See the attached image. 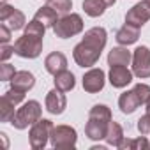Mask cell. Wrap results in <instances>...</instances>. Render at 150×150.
I'll list each match as a JSON object with an SVG mask.
<instances>
[{
    "label": "cell",
    "instance_id": "cell-26",
    "mask_svg": "<svg viewBox=\"0 0 150 150\" xmlns=\"http://www.w3.org/2000/svg\"><path fill=\"white\" fill-rule=\"evenodd\" d=\"M23 34H28V35H34V37H42L44 39V34H46V27L37 21V20H32L25 25V32Z\"/></svg>",
    "mask_w": 150,
    "mask_h": 150
},
{
    "label": "cell",
    "instance_id": "cell-8",
    "mask_svg": "<svg viewBox=\"0 0 150 150\" xmlns=\"http://www.w3.org/2000/svg\"><path fill=\"white\" fill-rule=\"evenodd\" d=\"M131 69L134 72V76L139 80L150 78V48L148 46H138L132 51Z\"/></svg>",
    "mask_w": 150,
    "mask_h": 150
},
{
    "label": "cell",
    "instance_id": "cell-24",
    "mask_svg": "<svg viewBox=\"0 0 150 150\" xmlns=\"http://www.w3.org/2000/svg\"><path fill=\"white\" fill-rule=\"evenodd\" d=\"M16 104L11 101V99H7L6 96H2V99H0V120H2L4 124H11L13 122V118H14V115H16Z\"/></svg>",
    "mask_w": 150,
    "mask_h": 150
},
{
    "label": "cell",
    "instance_id": "cell-17",
    "mask_svg": "<svg viewBox=\"0 0 150 150\" xmlns=\"http://www.w3.org/2000/svg\"><path fill=\"white\" fill-rule=\"evenodd\" d=\"M139 106H141V103H139V99H138V96H136V92L132 88L120 94V97H118V108H120V111L124 115H132Z\"/></svg>",
    "mask_w": 150,
    "mask_h": 150
},
{
    "label": "cell",
    "instance_id": "cell-34",
    "mask_svg": "<svg viewBox=\"0 0 150 150\" xmlns=\"http://www.w3.org/2000/svg\"><path fill=\"white\" fill-rule=\"evenodd\" d=\"M2 2H9V0H2Z\"/></svg>",
    "mask_w": 150,
    "mask_h": 150
},
{
    "label": "cell",
    "instance_id": "cell-6",
    "mask_svg": "<svg viewBox=\"0 0 150 150\" xmlns=\"http://www.w3.org/2000/svg\"><path fill=\"white\" fill-rule=\"evenodd\" d=\"M50 143L57 150L74 148L78 143V132L71 125H55L50 136Z\"/></svg>",
    "mask_w": 150,
    "mask_h": 150
},
{
    "label": "cell",
    "instance_id": "cell-25",
    "mask_svg": "<svg viewBox=\"0 0 150 150\" xmlns=\"http://www.w3.org/2000/svg\"><path fill=\"white\" fill-rule=\"evenodd\" d=\"M48 6L58 13V16H65L72 9V0H48Z\"/></svg>",
    "mask_w": 150,
    "mask_h": 150
},
{
    "label": "cell",
    "instance_id": "cell-31",
    "mask_svg": "<svg viewBox=\"0 0 150 150\" xmlns=\"http://www.w3.org/2000/svg\"><path fill=\"white\" fill-rule=\"evenodd\" d=\"M13 55H14V46H11V44H2L0 46V60L2 62H7Z\"/></svg>",
    "mask_w": 150,
    "mask_h": 150
},
{
    "label": "cell",
    "instance_id": "cell-18",
    "mask_svg": "<svg viewBox=\"0 0 150 150\" xmlns=\"http://www.w3.org/2000/svg\"><path fill=\"white\" fill-rule=\"evenodd\" d=\"M108 65H131L132 62V51L127 50V46H117L108 53Z\"/></svg>",
    "mask_w": 150,
    "mask_h": 150
},
{
    "label": "cell",
    "instance_id": "cell-10",
    "mask_svg": "<svg viewBox=\"0 0 150 150\" xmlns=\"http://www.w3.org/2000/svg\"><path fill=\"white\" fill-rule=\"evenodd\" d=\"M83 90L87 94H99L104 88L106 83V74L101 67H90L83 74Z\"/></svg>",
    "mask_w": 150,
    "mask_h": 150
},
{
    "label": "cell",
    "instance_id": "cell-35",
    "mask_svg": "<svg viewBox=\"0 0 150 150\" xmlns=\"http://www.w3.org/2000/svg\"><path fill=\"white\" fill-rule=\"evenodd\" d=\"M46 2H48V0H46Z\"/></svg>",
    "mask_w": 150,
    "mask_h": 150
},
{
    "label": "cell",
    "instance_id": "cell-19",
    "mask_svg": "<svg viewBox=\"0 0 150 150\" xmlns=\"http://www.w3.org/2000/svg\"><path fill=\"white\" fill-rule=\"evenodd\" d=\"M34 85H35V76L30 71H18L14 74V78L11 80V87L16 90H21V92L32 90Z\"/></svg>",
    "mask_w": 150,
    "mask_h": 150
},
{
    "label": "cell",
    "instance_id": "cell-29",
    "mask_svg": "<svg viewBox=\"0 0 150 150\" xmlns=\"http://www.w3.org/2000/svg\"><path fill=\"white\" fill-rule=\"evenodd\" d=\"M25 94H27V92L16 90V88H13V87H11V88H9L7 92H4V96H6L7 99H11V101H13V103H14L16 106H18V104H21V103L25 101Z\"/></svg>",
    "mask_w": 150,
    "mask_h": 150
},
{
    "label": "cell",
    "instance_id": "cell-20",
    "mask_svg": "<svg viewBox=\"0 0 150 150\" xmlns=\"http://www.w3.org/2000/svg\"><path fill=\"white\" fill-rule=\"evenodd\" d=\"M53 83H55V88H58L62 92H71L76 87V78H74V74L71 71L64 69L53 76Z\"/></svg>",
    "mask_w": 150,
    "mask_h": 150
},
{
    "label": "cell",
    "instance_id": "cell-1",
    "mask_svg": "<svg viewBox=\"0 0 150 150\" xmlns=\"http://www.w3.org/2000/svg\"><path fill=\"white\" fill-rule=\"evenodd\" d=\"M106 41H108V32L104 27H92L85 32L83 39L74 46L72 50V58L80 67H94L99 58L103 50L106 48Z\"/></svg>",
    "mask_w": 150,
    "mask_h": 150
},
{
    "label": "cell",
    "instance_id": "cell-4",
    "mask_svg": "<svg viewBox=\"0 0 150 150\" xmlns=\"http://www.w3.org/2000/svg\"><path fill=\"white\" fill-rule=\"evenodd\" d=\"M83 18L76 13H69L65 16H60L58 21L55 23L53 27V32L58 39H69V37H74L83 32Z\"/></svg>",
    "mask_w": 150,
    "mask_h": 150
},
{
    "label": "cell",
    "instance_id": "cell-15",
    "mask_svg": "<svg viewBox=\"0 0 150 150\" xmlns=\"http://www.w3.org/2000/svg\"><path fill=\"white\" fill-rule=\"evenodd\" d=\"M115 2L117 0H83V11L90 18H99L108 7L115 6Z\"/></svg>",
    "mask_w": 150,
    "mask_h": 150
},
{
    "label": "cell",
    "instance_id": "cell-16",
    "mask_svg": "<svg viewBox=\"0 0 150 150\" xmlns=\"http://www.w3.org/2000/svg\"><path fill=\"white\" fill-rule=\"evenodd\" d=\"M115 39H117V42H118L120 46H131V44L138 42V39H139V28H138V27H132V25H129V23H125V25H122V27L117 30Z\"/></svg>",
    "mask_w": 150,
    "mask_h": 150
},
{
    "label": "cell",
    "instance_id": "cell-28",
    "mask_svg": "<svg viewBox=\"0 0 150 150\" xmlns=\"http://www.w3.org/2000/svg\"><path fill=\"white\" fill-rule=\"evenodd\" d=\"M16 72L18 71L14 69V65H11L7 62H2V65H0V80L2 81H11Z\"/></svg>",
    "mask_w": 150,
    "mask_h": 150
},
{
    "label": "cell",
    "instance_id": "cell-33",
    "mask_svg": "<svg viewBox=\"0 0 150 150\" xmlns=\"http://www.w3.org/2000/svg\"><path fill=\"white\" fill-rule=\"evenodd\" d=\"M145 111H146V113H150V97H148V101L145 103Z\"/></svg>",
    "mask_w": 150,
    "mask_h": 150
},
{
    "label": "cell",
    "instance_id": "cell-13",
    "mask_svg": "<svg viewBox=\"0 0 150 150\" xmlns=\"http://www.w3.org/2000/svg\"><path fill=\"white\" fill-rule=\"evenodd\" d=\"M44 106H46V111L51 113V115H62L67 108V97H65V92L58 90V88H53L46 94V99H44Z\"/></svg>",
    "mask_w": 150,
    "mask_h": 150
},
{
    "label": "cell",
    "instance_id": "cell-3",
    "mask_svg": "<svg viewBox=\"0 0 150 150\" xmlns=\"http://www.w3.org/2000/svg\"><path fill=\"white\" fill-rule=\"evenodd\" d=\"M42 118V106L39 104V101H27L23 103L21 108L16 110V115L13 118V127L18 129V131H23L27 129L28 125H34L37 120Z\"/></svg>",
    "mask_w": 150,
    "mask_h": 150
},
{
    "label": "cell",
    "instance_id": "cell-23",
    "mask_svg": "<svg viewBox=\"0 0 150 150\" xmlns=\"http://www.w3.org/2000/svg\"><path fill=\"white\" fill-rule=\"evenodd\" d=\"M148 150L150 148V141L141 134L139 138H124L118 145V150Z\"/></svg>",
    "mask_w": 150,
    "mask_h": 150
},
{
    "label": "cell",
    "instance_id": "cell-5",
    "mask_svg": "<svg viewBox=\"0 0 150 150\" xmlns=\"http://www.w3.org/2000/svg\"><path fill=\"white\" fill-rule=\"evenodd\" d=\"M53 127L55 125H53V122L50 118H41L34 125H30V132H28L30 148L32 150H42L48 145V141H50Z\"/></svg>",
    "mask_w": 150,
    "mask_h": 150
},
{
    "label": "cell",
    "instance_id": "cell-12",
    "mask_svg": "<svg viewBox=\"0 0 150 150\" xmlns=\"http://www.w3.org/2000/svg\"><path fill=\"white\" fill-rule=\"evenodd\" d=\"M132 78H134V72L127 65H111L110 67L108 80H110L111 87H115V88H125L127 85L132 83Z\"/></svg>",
    "mask_w": 150,
    "mask_h": 150
},
{
    "label": "cell",
    "instance_id": "cell-9",
    "mask_svg": "<svg viewBox=\"0 0 150 150\" xmlns=\"http://www.w3.org/2000/svg\"><path fill=\"white\" fill-rule=\"evenodd\" d=\"M0 21L6 23L13 32L14 30H21L27 25V18L20 9H14L13 6H9L7 2H2L0 6Z\"/></svg>",
    "mask_w": 150,
    "mask_h": 150
},
{
    "label": "cell",
    "instance_id": "cell-2",
    "mask_svg": "<svg viewBox=\"0 0 150 150\" xmlns=\"http://www.w3.org/2000/svg\"><path fill=\"white\" fill-rule=\"evenodd\" d=\"M111 110L106 104H96L88 111V122L85 125V134L92 141H101L106 138L108 127L111 124Z\"/></svg>",
    "mask_w": 150,
    "mask_h": 150
},
{
    "label": "cell",
    "instance_id": "cell-21",
    "mask_svg": "<svg viewBox=\"0 0 150 150\" xmlns=\"http://www.w3.org/2000/svg\"><path fill=\"white\" fill-rule=\"evenodd\" d=\"M58 13L55 11V9H51L48 4L44 6V7H41V9H37V13L34 14V20H37V21H41L46 28H53L55 27V23L58 21Z\"/></svg>",
    "mask_w": 150,
    "mask_h": 150
},
{
    "label": "cell",
    "instance_id": "cell-14",
    "mask_svg": "<svg viewBox=\"0 0 150 150\" xmlns=\"http://www.w3.org/2000/svg\"><path fill=\"white\" fill-rule=\"evenodd\" d=\"M44 69H46V72H50V74L55 76L57 72L67 69V57L62 51H51L44 58Z\"/></svg>",
    "mask_w": 150,
    "mask_h": 150
},
{
    "label": "cell",
    "instance_id": "cell-30",
    "mask_svg": "<svg viewBox=\"0 0 150 150\" xmlns=\"http://www.w3.org/2000/svg\"><path fill=\"white\" fill-rule=\"evenodd\" d=\"M138 131H139V134H143V136H146V134H150V113H145L143 117H139L138 118Z\"/></svg>",
    "mask_w": 150,
    "mask_h": 150
},
{
    "label": "cell",
    "instance_id": "cell-32",
    "mask_svg": "<svg viewBox=\"0 0 150 150\" xmlns=\"http://www.w3.org/2000/svg\"><path fill=\"white\" fill-rule=\"evenodd\" d=\"M11 28L6 25V23H0V42L2 44H9V41H11Z\"/></svg>",
    "mask_w": 150,
    "mask_h": 150
},
{
    "label": "cell",
    "instance_id": "cell-27",
    "mask_svg": "<svg viewBox=\"0 0 150 150\" xmlns=\"http://www.w3.org/2000/svg\"><path fill=\"white\" fill-rule=\"evenodd\" d=\"M132 90L136 92V96H138V99H139L141 104H145L148 101V97H150V85H146V83H136L132 87Z\"/></svg>",
    "mask_w": 150,
    "mask_h": 150
},
{
    "label": "cell",
    "instance_id": "cell-22",
    "mask_svg": "<svg viewBox=\"0 0 150 150\" xmlns=\"http://www.w3.org/2000/svg\"><path fill=\"white\" fill-rule=\"evenodd\" d=\"M124 138H125V136H124V129H122V125H120L118 122L111 120V124H110V127H108V132H106L104 141H106L110 146L118 148V145H120V141H122Z\"/></svg>",
    "mask_w": 150,
    "mask_h": 150
},
{
    "label": "cell",
    "instance_id": "cell-7",
    "mask_svg": "<svg viewBox=\"0 0 150 150\" xmlns=\"http://www.w3.org/2000/svg\"><path fill=\"white\" fill-rule=\"evenodd\" d=\"M14 55L21 58H37L42 53V37H34L23 34L14 41Z\"/></svg>",
    "mask_w": 150,
    "mask_h": 150
},
{
    "label": "cell",
    "instance_id": "cell-11",
    "mask_svg": "<svg viewBox=\"0 0 150 150\" xmlns=\"http://www.w3.org/2000/svg\"><path fill=\"white\" fill-rule=\"evenodd\" d=\"M146 21H150V0H141V2L134 4L127 14H125V23L141 28Z\"/></svg>",
    "mask_w": 150,
    "mask_h": 150
}]
</instances>
